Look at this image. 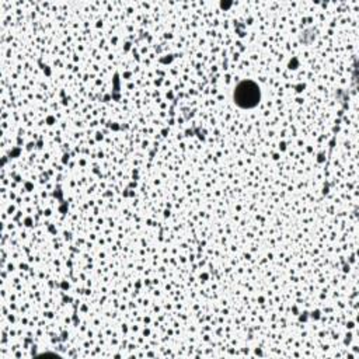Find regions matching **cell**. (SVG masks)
I'll return each instance as SVG.
<instances>
[{
    "label": "cell",
    "mask_w": 359,
    "mask_h": 359,
    "mask_svg": "<svg viewBox=\"0 0 359 359\" xmlns=\"http://www.w3.org/2000/svg\"><path fill=\"white\" fill-rule=\"evenodd\" d=\"M235 103L242 108H254L261 100V92L254 81H242L233 95Z\"/></svg>",
    "instance_id": "6da1fadb"
}]
</instances>
